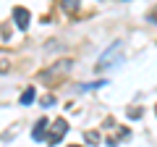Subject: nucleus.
I'll list each match as a JSON object with an SVG mask.
<instances>
[{"mask_svg":"<svg viewBox=\"0 0 157 147\" xmlns=\"http://www.w3.org/2000/svg\"><path fill=\"white\" fill-rule=\"evenodd\" d=\"M121 55H123V40H115V42H113V45L100 55L97 68H110V66H115V63L121 61Z\"/></svg>","mask_w":157,"mask_h":147,"instance_id":"obj_1","label":"nucleus"},{"mask_svg":"<svg viewBox=\"0 0 157 147\" xmlns=\"http://www.w3.org/2000/svg\"><path fill=\"white\" fill-rule=\"evenodd\" d=\"M66 134H68V124L60 118V121H55V124L50 126V131H47V139H45V142H50V145H58V142H60Z\"/></svg>","mask_w":157,"mask_h":147,"instance_id":"obj_2","label":"nucleus"},{"mask_svg":"<svg viewBox=\"0 0 157 147\" xmlns=\"http://www.w3.org/2000/svg\"><path fill=\"white\" fill-rule=\"evenodd\" d=\"M13 21H16L18 29H26L29 26V11L26 8H13Z\"/></svg>","mask_w":157,"mask_h":147,"instance_id":"obj_3","label":"nucleus"},{"mask_svg":"<svg viewBox=\"0 0 157 147\" xmlns=\"http://www.w3.org/2000/svg\"><path fill=\"white\" fill-rule=\"evenodd\" d=\"M32 137H34V142H42V139H47V121H45V118H42V121H37V126H34Z\"/></svg>","mask_w":157,"mask_h":147,"instance_id":"obj_4","label":"nucleus"},{"mask_svg":"<svg viewBox=\"0 0 157 147\" xmlns=\"http://www.w3.org/2000/svg\"><path fill=\"white\" fill-rule=\"evenodd\" d=\"M34 95H37V89H34V87H26L24 95H21V105H32V102H34Z\"/></svg>","mask_w":157,"mask_h":147,"instance_id":"obj_5","label":"nucleus"},{"mask_svg":"<svg viewBox=\"0 0 157 147\" xmlns=\"http://www.w3.org/2000/svg\"><path fill=\"white\" fill-rule=\"evenodd\" d=\"M63 11L66 13H76L78 11V0H63Z\"/></svg>","mask_w":157,"mask_h":147,"instance_id":"obj_6","label":"nucleus"},{"mask_svg":"<svg viewBox=\"0 0 157 147\" xmlns=\"http://www.w3.org/2000/svg\"><path fill=\"white\" fill-rule=\"evenodd\" d=\"M84 139L89 142V145H97V142H100V134H97V131H86V134H84Z\"/></svg>","mask_w":157,"mask_h":147,"instance_id":"obj_7","label":"nucleus"},{"mask_svg":"<svg viewBox=\"0 0 157 147\" xmlns=\"http://www.w3.org/2000/svg\"><path fill=\"white\" fill-rule=\"evenodd\" d=\"M42 105H47V108H50V105H55V97H52V95L42 97Z\"/></svg>","mask_w":157,"mask_h":147,"instance_id":"obj_8","label":"nucleus"},{"mask_svg":"<svg viewBox=\"0 0 157 147\" xmlns=\"http://www.w3.org/2000/svg\"><path fill=\"white\" fill-rule=\"evenodd\" d=\"M8 68H11V66H8V55H6V58H3V63H0V71L6 74V71H8Z\"/></svg>","mask_w":157,"mask_h":147,"instance_id":"obj_9","label":"nucleus"},{"mask_svg":"<svg viewBox=\"0 0 157 147\" xmlns=\"http://www.w3.org/2000/svg\"><path fill=\"white\" fill-rule=\"evenodd\" d=\"M149 21H152V24H157V6L152 8V13H149Z\"/></svg>","mask_w":157,"mask_h":147,"instance_id":"obj_10","label":"nucleus"},{"mask_svg":"<svg viewBox=\"0 0 157 147\" xmlns=\"http://www.w3.org/2000/svg\"><path fill=\"white\" fill-rule=\"evenodd\" d=\"M155 110H157V108H155Z\"/></svg>","mask_w":157,"mask_h":147,"instance_id":"obj_11","label":"nucleus"}]
</instances>
